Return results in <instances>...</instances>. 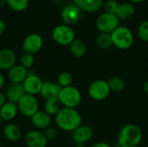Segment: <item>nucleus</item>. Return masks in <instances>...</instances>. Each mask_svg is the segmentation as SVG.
<instances>
[{"label":"nucleus","mask_w":148,"mask_h":147,"mask_svg":"<svg viewBox=\"0 0 148 147\" xmlns=\"http://www.w3.org/2000/svg\"><path fill=\"white\" fill-rule=\"evenodd\" d=\"M143 138L141 128L135 124L125 125L119 132L117 141L121 147L140 146Z\"/></svg>","instance_id":"f03ea898"},{"label":"nucleus","mask_w":148,"mask_h":147,"mask_svg":"<svg viewBox=\"0 0 148 147\" xmlns=\"http://www.w3.org/2000/svg\"><path fill=\"white\" fill-rule=\"evenodd\" d=\"M119 3L116 0H108L104 3V10L105 12L107 13H111V14H115L118 7H119Z\"/></svg>","instance_id":"7c9ffc66"},{"label":"nucleus","mask_w":148,"mask_h":147,"mask_svg":"<svg viewBox=\"0 0 148 147\" xmlns=\"http://www.w3.org/2000/svg\"><path fill=\"white\" fill-rule=\"evenodd\" d=\"M137 36L142 42H148V20L143 21L138 27Z\"/></svg>","instance_id":"c85d7f7f"},{"label":"nucleus","mask_w":148,"mask_h":147,"mask_svg":"<svg viewBox=\"0 0 148 147\" xmlns=\"http://www.w3.org/2000/svg\"><path fill=\"white\" fill-rule=\"evenodd\" d=\"M108 87L110 88L111 92H114V93H121L125 89L126 87V83L124 81V80L119 76H114L111 77L108 81Z\"/></svg>","instance_id":"393cba45"},{"label":"nucleus","mask_w":148,"mask_h":147,"mask_svg":"<svg viewBox=\"0 0 148 147\" xmlns=\"http://www.w3.org/2000/svg\"><path fill=\"white\" fill-rule=\"evenodd\" d=\"M52 39L61 46H69L75 39V33L71 26L59 24L52 30Z\"/></svg>","instance_id":"39448f33"},{"label":"nucleus","mask_w":148,"mask_h":147,"mask_svg":"<svg viewBox=\"0 0 148 147\" xmlns=\"http://www.w3.org/2000/svg\"><path fill=\"white\" fill-rule=\"evenodd\" d=\"M3 135L4 139H7L8 141L16 142L22 137V130L17 125L14 123H10L3 127Z\"/></svg>","instance_id":"aec40b11"},{"label":"nucleus","mask_w":148,"mask_h":147,"mask_svg":"<svg viewBox=\"0 0 148 147\" xmlns=\"http://www.w3.org/2000/svg\"><path fill=\"white\" fill-rule=\"evenodd\" d=\"M43 133H44V135H45V137H46V139L48 140H52V139H54L56 137L57 131L54 127L49 126V127H48L47 129L44 130Z\"/></svg>","instance_id":"2f4dec72"},{"label":"nucleus","mask_w":148,"mask_h":147,"mask_svg":"<svg viewBox=\"0 0 148 147\" xmlns=\"http://www.w3.org/2000/svg\"><path fill=\"white\" fill-rule=\"evenodd\" d=\"M143 88H144V91L146 94H148V80L144 83V86H143Z\"/></svg>","instance_id":"e433bc0d"},{"label":"nucleus","mask_w":148,"mask_h":147,"mask_svg":"<svg viewBox=\"0 0 148 147\" xmlns=\"http://www.w3.org/2000/svg\"><path fill=\"white\" fill-rule=\"evenodd\" d=\"M32 125L37 128V130H45L51 125V116L46 113L44 111L36 112L31 118Z\"/></svg>","instance_id":"6ab92c4d"},{"label":"nucleus","mask_w":148,"mask_h":147,"mask_svg":"<svg viewBox=\"0 0 148 147\" xmlns=\"http://www.w3.org/2000/svg\"><path fill=\"white\" fill-rule=\"evenodd\" d=\"M43 47V38L37 33L28 35L23 41L22 49L24 53L35 55L38 53Z\"/></svg>","instance_id":"1a4fd4ad"},{"label":"nucleus","mask_w":148,"mask_h":147,"mask_svg":"<svg viewBox=\"0 0 148 147\" xmlns=\"http://www.w3.org/2000/svg\"><path fill=\"white\" fill-rule=\"evenodd\" d=\"M18 107L16 103L7 101L1 108H0V115L2 120L4 121H11L13 120L17 113H18Z\"/></svg>","instance_id":"412c9836"},{"label":"nucleus","mask_w":148,"mask_h":147,"mask_svg":"<svg viewBox=\"0 0 148 147\" xmlns=\"http://www.w3.org/2000/svg\"><path fill=\"white\" fill-rule=\"evenodd\" d=\"M18 112L26 118H31L39 111V102L35 95L25 94L16 103Z\"/></svg>","instance_id":"0eeeda50"},{"label":"nucleus","mask_w":148,"mask_h":147,"mask_svg":"<svg viewBox=\"0 0 148 147\" xmlns=\"http://www.w3.org/2000/svg\"><path fill=\"white\" fill-rule=\"evenodd\" d=\"M75 147H87L85 144H75Z\"/></svg>","instance_id":"58836bf2"},{"label":"nucleus","mask_w":148,"mask_h":147,"mask_svg":"<svg viewBox=\"0 0 148 147\" xmlns=\"http://www.w3.org/2000/svg\"><path fill=\"white\" fill-rule=\"evenodd\" d=\"M25 147H28V146H25Z\"/></svg>","instance_id":"a18cd8bd"},{"label":"nucleus","mask_w":148,"mask_h":147,"mask_svg":"<svg viewBox=\"0 0 148 147\" xmlns=\"http://www.w3.org/2000/svg\"><path fill=\"white\" fill-rule=\"evenodd\" d=\"M62 105L57 97L45 100L43 105V111L50 116H56L62 108Z\"/></svg>","instance_id":"5701e85b"},{"label":"nucleus","mask_w":148,"mask_h":147,"mask_svg":"<svg viewBox=\"0 0 148 147\" xmlns=\"http://www.w3.org/2000/svg\"><path fill=\"white\" fill-rule=\"evenodd\" d=\"M5 83V79H4V75L3 74V72L0 70V91L2 90V88H3Z\"/></svg>","instance_id":"f704fd0d"},{"label":"nucleus","mask_w":148,"mask_h":147,"mask_svg":"<svg viewBox=\"0 0 148 147\" xmlns=\"http://www.w3.org/2000/svg\"><path fill=\"white\" fill-rule=\"evenodd\" d=\"M73 2L74 4L81 10V11L88 13L99 11L104 4V0H73Z\"/></svg>","instance_id":"2eb2a0df"},{"label":"nucleus","mask_w":148,"mask_h":147,"mask_svg":"<svg viewBox=\"0 0 148 147\" xmlns=\"http://www.w3.org/2000/svg\"><path fill=\"white\" fill-rule=\"evenodd\" d=\"M28 69L23 68L21 64H16L8 70L7 77L10 83L22 84L28 75Z\"/></svg>","instance_id":"f3484780"},{"label":"nucleus","mask_w":148,"mask_h":147,"mask_svg":"<svg viewBox=\"0 0 148 147\" xmlns=\"http://www.w3.org/2000/svg\"><path fill=\"white\" fill-rule=\"evenodd\" d=\"M55 117L56 126L65 132L72 133L82 123V115L76 108L62 107Z\"/></svg>","instance_id":"f257e3e1"},{"label":"nucleus","mask_w":148,"mask_h":147,"mask_svg":"<svg viewBox=\"0 0 148 147\" xmlns=\"http://www.w3.org/2000/svg\"><path fill=\"white\" fill-rule=\"evenodd\" d=\"M117 147H121V146H117Z\"/></svg>","instance_id":"c03bdc74"},{"label":"nucleus","mask_w":148,"mask_h":147,"mask_svg":"<svg viewBox=\"0 0 148 147\" xmlns=\"http://www.w3.org/2000/svg\"><path fill=\"white\" fill-rule=\"evenodd\" d=\"M111 37L113 45L121 50H127L134 44V34L129 28L125 26L116 28L111 33Z\"/></svg>","instance_id":"7ed1b4c3"},{"label":"nucleus","mask_w":148,"mask_h":147,"mask_svg":"<svg viewBox=\"0 0 148 147\" xmlns=\"http://www.w3.org/2000/svg\"><path fill=\"white\" fill-rule=\"evenodd\" d=\"M24 142L28 147H46L49 140L43 132L40 130H30L24 135Z\"/></svg>","instance_id":"f8f14e48"},{"label":"nucleus","mask_w":148,"mask_h":147,"mask_svg":"<svg viewBox=\"0 0 148 147\" xmlns=\"http://www.w3.org/2000/svg\"><path fill=\"white\" fill-rule=\"evenodd\" d=\"M90 147H111V146L107 142H97Z\"/></svg>","instance_id":"72a5a7b5"},{"label":"nucleus","mask_w":148,"mask_h":147,"mask_svg":"<svg viewBox=\"0 0 148 147\" xmlns=\"http://www.w3.org/2000/svg\"><path fill=\"white\" fill-rule=\"evenodd\" d=\"M96 44L101 49H108L113 46V41L111 37V34L100 33V35L96 38Z\"/></svg>","instance_id":"a878e982"},{"label":"nucleus","mask_w":148,"mask_h":147,"mask_svg":"<svg viewBox=\"0 0 148 147\" xmlns=\"http://www.w3.org/2000/svg\"><path fill=\"white\" fill-rule=\"evenodd\" d=\"M35 63V57L34 55L31 54H28V53H24L22 56H21V60H20V64L25 68L26 69H30Z\"/></svg>","instance_id":"c756f323"},{"label":"nucleus","mask_w":148,"mask_h":147,"mask_svg":"<svg viewBox=\"0 0 148 147\" xmlns=\"http://www.w3.org/2000/svg\"><path fill=\"white\" fill-rule=\"evenodd\" d=\"M16 62V55L10 49H0V70L8 71Z\"/></svg>","instance_id":"4468645a"},{"label":"nucleus","mask_w":148,"mask_h":147,"mask_svg":"<svg viewBox=\"0 0 148 147\" xmlns=\"http://www.w3.org/2000/svg\"><path fill=\"white\" fill-rule=\"evenodd\" d=\"M94 136L93 129L87 125H81L71 133V139L75 144H86Z\"/></svg>","instance_id":"ddd939ff"},{"label":"nucleus","mask_w":148,"mask_h":147,"mask_svg":"<svg viewBox=\"0 0 148 147\" xmlns=\"http://www.w3.org/2000/svg\"><path fill=\"white\" fill-rule=\"evenodd\" d=\"M4 94L7 101H10L16 104L20 101V99L25 94V92L22 84L10 83L5 89Z\"/></svg>","instance_id":"a211bd4d"},{"label":"nucleus","mask_w":148,"mask_h":147,"mask_svg":"<svg viewBox=\"0 0 148 147\" xmlns=\"http://www.w3.org/2000/svg\"><path fill=\"white\" fill-rule=\"evenodd\" d=\"M88 93L92 100L95 101H102L108 98L111 91L107 81L98 79L89 84Z\"/></svg>","instance_id":"423d86ee"},{"label":"nucleus","mask_w":148,"mask_h":147,"mask_svg":"<svg viewBox=\"0 0 148 147\" xmlns=\"http://www.w3.org/2000/svg\"><path fill=\"white\" fill-rule=\"evenodd\" d=\"M0 147H2V146H1V142H0Z\"/></svg>","instance_id":"37998d69"},{"label":"nucleus","mask_w":148,"mask_h":147,"mask_svg":"<svg viewBox=\"0 0 148 147\" xmlns=\"http://www.w3.org/2000/svg\"><path fill=\"white\" fill-rule=\"evenodd\" d=\"M61 88H62L57 83V81H43L39 94L41 95V97L43 100H48V99H50V98H55V97L58 96Z\"/></svg>","instance_id":"dca6fc26"},{"label":"nucleus","mask_w":148,"mask_h":147,"mask_svg":"<svg viewBox=\"0 0 148 147\" xmlns=\"http://www.w3.org/2000/svg\"><path fill=\"white\" fill-rule=\"evenodd\" d=\"M73 82V75L70 72L63 71L60 73L57 78V83L60 85L61 88H65L71 86Z\"/></svg>","instance_id":"cd10ccee"},{"label":"nucleus","mask_w":148,"mask_h":147,"mask_svg":"<svg viewBox=\"0 0 148 147\" xmlns=\"http://www.w3.org/2000/svg\"><path fill=\"white\" fill-rule=\"evenodd\" d=\"M57 98L62 107L76 108L82 102V94L80 90L72 85L62 88Z\"/></svg>","instance_id":"20e7f679"},{"label":"nucleus","mask_w":148,"mask_h":147,"mask_svg":"<svg viewBox=\"0 0 148 147\" xmlns=\"http://www.w3.org/2000/svg\"><path fill=\"white\" fill-rule=\"evenodd\" d=\"M2 121H3V120H2V118H1V115H0V125H1V123H2Z\"/></svg>","instance_id":"a19ab883"},{"label":"nucleus","mask_w":148,"mask_h":147,"mask_svg":"<svg viewBox=\"0 0 148 147\" xmlns=\"http://www.w3.org/2000/svg\"><path fill=\"white\" fill-rule=\"evenodd\" d=\"M132 3H142V2H144L145 0H130Z\"/></svg>","instance_id":"4c0bfd02"},{"label":"nucleus","mask_w":148,"mask_h":147,"mask_svg":"<svg viewBox=\"0 0 148 147\" xmlns=\"http://www.w3.org/2000/svg\"><path fill=\"white\" fill-rule=\"evenodd\" d=\"M6 4V0H0V6H3Z\"/></svg>","instance_id":"ea45409f"},{"label":"nucleus","mask_w":148,"mask_h":147,"mask_svg":"<svg viewBox=\"0 0 148 147\" xmlns=\"http://www.w3.org/2000/svg\"><path fill=\"white\" fill-rule=\"evenodd\" d=\"M135 14V7L131 3H122L119 4V7L115 12V16L118 17V19L121 20H127L131 18Z\"/></svg>","instance_id":"4be33fe9"},{"label":"nucleus","mask_w":148,"mask_h":147,"mask_svg":"<svg viewBox=\"0 0 148 147\" xmlns=\"http://www.w3.org/2000/svg\"><path fill=\"white\" fill-rule=\"evenodd\" d=\"M7 102V99L5 96V94L2 91H0V108Z\"/></svg>","instance_id":"473e14b6"},{"label":"nucleus","mask_w":148,"mask_h":147,"mask_svg":"<svg viewBox=\"0 0 148 147\" xmlns=\"http://www.w3.org/2000/svg\"><path fill=\"white\" fill-rule=\"evenodd\" d=\"M43 81L42 79L32 70L28 71V75L24 81H23L22 85L24 89L25 94H31V95H36L39 94Z\"/></svg>","instance_id":"9d476101"},{"label":"nucleus","mask_w":148,"mask_h":147,"mask_svg":"<svg viewBox=\"0 0 148 147\" xmlns=\"http://www.w3.org/2000/svg\"><path fill=\"white\" fill-rule=\"evenodd\" d=\"M61 18L66 25L76 24L81 18V10L74 3L66 5L61 11Z\"/></svg>","instance_id":"9b49d317"},{"label":"nucleus","mask_w":148,"mask_h":147,"mask_svg":"<svg viewBox=\"0 0 148 147\" xmlns=\"http://www.w3.org/2000/svg\"><path fill=\"white\" fill-rule=\"evenodd\" d=\"M6 4L14 11L22 12L29 6V0H6Z\"/></svg>","instance_id":"bb28decb"},{"label":"nucleus","mask_w":148,"mask_h":147,"mask_svg":"<svg viewBox=\"0 0 148 147\" xmlns=\"http://www.w3.org/2000/svg\"><path fill=\"white\" fill-rule=\"evenodd\" d=\"M4 31H5V23L0 19V36H2Z\"/></svg>","instance_id":"c9c22d12"},{"label":"nucleus","mask_w":148,"mask_h":147,"mask_svg":"<svg viewBox=\"0 0 148 147\" xmlns=\"http://www.w3.org/2000/svg\"><path fill=\"white\" fill-rule=\"evenodd\" d=\"M138 147H147V146H140Z\"/></svg>","instance_id":"79ce46f5"},{"label":"nucleus","mask_w":148,"mask_h":147,"mask_svg":"<svg viewBox=\"0 0 148 147\" xmlns=\"http://www.w3.org/2000/svg\"><path fill=\"white\" fill-rule=\"evenodd\" d=\"M95 24L97 29L101 33L111 34L119 27V19L115 14L104 12L98 16Z\"/></svg>","instance_id":"6e6552de"},{"label":"nucleus","mask_w":148,"mask_h":147,"mask_svg":"<svg viewBox=\"0 0 148 147\" xmlns=\"http://www.w3.org/2000/svg\"><path fill=\"white\" fill-rule=\"evenodd\" d=\"M69 49L71 54L76 57V58H81L85 55L86 51H87V47L86 44L80 39H75L74 42L69 45Z\"/></svg>","instance_id":"b1692460"}]
</instances>
